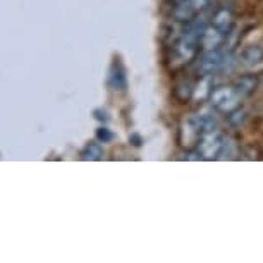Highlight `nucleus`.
Instances as JSON below:
<instances>
[{
  "instance_id": "obj_1",
  "label": "nucleus",
  "mask_w": 263,
  "mask_h": 263,
  "mask_svg": "<svg viewBox=\"0 0 263 263\" xmlns=\"http://www.w3.org/2000/svg\"><path fill=\"white\" fill-rule=\"evenodd\" d=\"M187 28L184 33L181 34V38L177 40V43L174 45L172 59L174 64H184L190 62L193 57L196 55L198 47L201 43V34L203 29L206 26V19L198 14L196 17H193L191 21H187Z\"/></svg>"
},
{
  "instance_id": "obj_2",
  "label": "nucleus",
  "mask_w": 263,
  "mask_h": 263,
  "mask_svg": "<svg viewBox=\"0 0 263 263\" xmlns=\"http://www.w3.org/2000/svg\"><path fill=\"white\" fill-rule=\"evenodd\" d=\"M245 98L242 91L239 90V86L234 83V84H229V86H218L217 90L212 91L210 95V102H212V107L217 108L220 112H226V114H231L234 112L236 108H239L241 105V100Z\"/></svg>"
},
{
  "instance_id": "obj_3",
  "label": "nucleus",
  "mask_w": 263,
  "mask_h": 263,
  "mask_svg": "<svg viewBox=\"0 0 263 263\" xmlns=\"http://www.w3.org/2000/svg\"><path fill=\"white\" fill-rule=\"evenodd\" d=\"M229 62V53L226 48H212L203 53V57L198 62V72H201L203 76H210V74L220 71L226 64Z\"/></svg>"
},
{
  "instance_id": "obj_4",
  "label": "nucleus",
  "mask_w": 263,
  "mask_h": 263,
  "mask_svg": "<svg viewBox=\"0 0 263 263\" xmlns=\"http://www.w3.org/2000/svg\"><path fill=\"white\" fill-rule=\"evenodd\" d=\"M198 152L203 158H217L226 148V140L215 131H208L200 138Z\"/></svg>"
},
{
  "instance_id": "obj_5",
  "label": "nucleus",
  "mask_w": 263,
  "mask_h": 263,
  "mask_svg": "<svg viewBox=\"0 0 263 263\" xmlns=\"http://www.w3.org/2000/svg\"><path fill=\"white\" fill-rule=\"evenodd\" d=\"M212 4V0H182L179 6L174 9V17L177 21H191L198 14H203L205 9Z\"/></svg>"
},
{
  "instance_id": "obj_6",
  "label": "nucleus",
  "mask_w": 263,
  "mask_h": 263,
  "mask_svg": "<svg viewBox=\"0 0 263 263\" xmlns=\"http://www.w3.org/2000/svg\"><path fill=\"white\" fill-rule=\"evenodd\" d=\"M210 26L218 29L220 33L229 34L231 28H232V11L227 7H218L212 16V23Z\"/></svg>"
},
{
  "instance_id": "obj_7",
  "label": "nucleus",
  "mask_w": 263,
  "mask_h": 263,
  "mask_svg": "<svg viewBox=\"0 0 263 263\" xmlns=\"http://www.w3.org/2000/svg\"><path fill=\"white\" fill-rule=\"evenodd\" d=\"M263 61V48L258 45H250L245 48L242 52V62L248 64V66H255V64Z\"/></svg>"
},
{
  "instance_id": "obj_8",
  "label": "nucleus",
  "mask_w": 263,
  "mask_h": 263,
  "mask_svg": "<svg viewBox=\"0 0 263 263\" xmlns=\"http://www.w3.org/2000/svg\"><path fill=\"white\" fill-rule=\"evenodd\" d=\"M236 84L239 86V90L242 91V95L248 97V95H251V93L255 91L258 81H256L255 76H242V78L237 79Z\"/></svg>"
},
{
  "instance_id": "obj_9",
  "label": "nucleus",
  "mask_w": 263,
  "mask_h": 263,
  "mask_svg": "<svg viewBox=\"0 0 263 263\" xmlns=\"http://www.w3.org/2000/svg\"><path fill=\"white\" fill-rule=\"evenodd\" d=\"M100 157H102V146L98 143H90L83 152L84 160H98Z\"/></svg>"
},
{
  "instance_id": "obj_10",
  "label": "nucleus",
  "mask_w": 263,
  "mask_h": 263,
  "mask_svg": "<svg viewBox=\"0 0 263 263\" xmlns=\"http://www.w3.org/2000/svg\"><path fill=\"white\" fill-rule=\"evenodd\" d=\"M98 138H100V140H103V141H107V140H110L112 135L107 131V129H103V131H98Z\"/></svg>"
},
{
  "instance_id": "obj_11",
  "label": "nucleus",
  "mask_w": 263,
  "mask_h": 263,
  "mask_svg": "<svg viewBox=\"0 0 263 263\" xmlns=\"http://www.w3.org/2000/svg\"><path fill=\"white\" fill-rule=\"evenodd\" d=\"M176 2H182V0H176Z\"/></svg>"
}]
</instances>
